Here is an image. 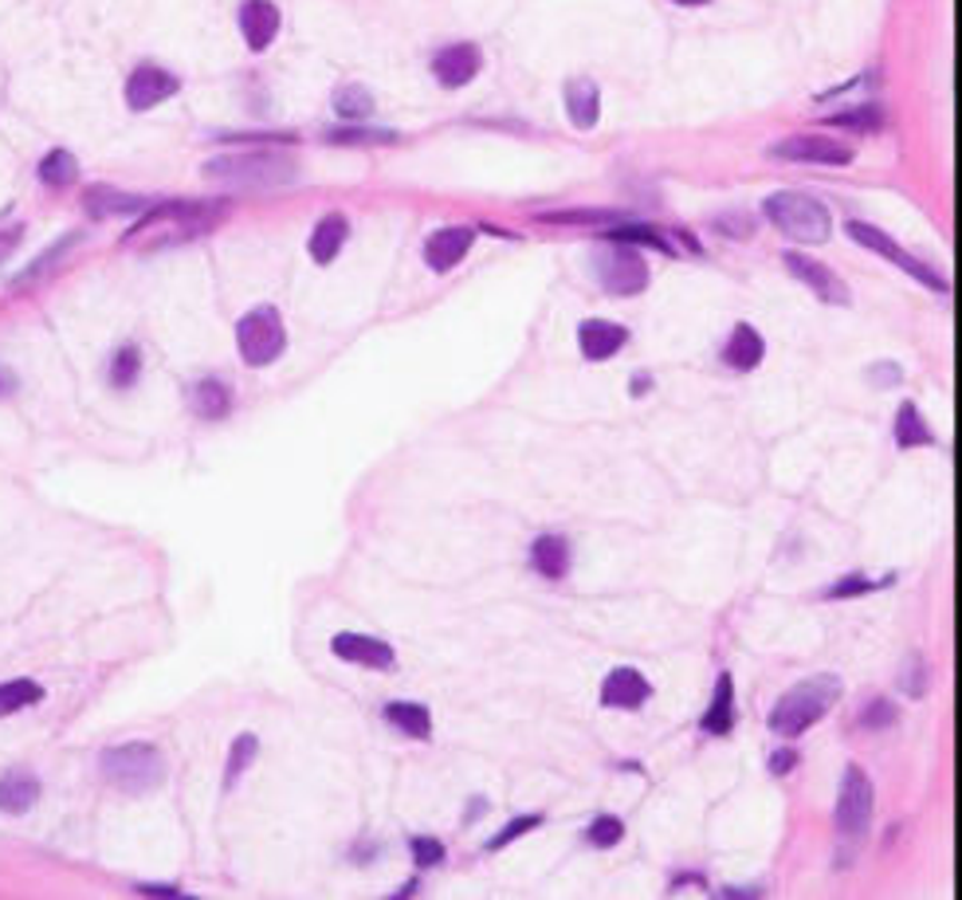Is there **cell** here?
<instances>
[{
	"instance_id": "6da1fadb",
	"label": "cell",
	"mask_w": 962,
	"mask_h": 900,
	"mask_svg": "<svg viewBox=\"0 0 962 900\" xmlns=\"http://www.w3.org/2000/svg\"><path fill=\"white\" fill-rule=\"evenodd\" d=\"M837 701H841V676L833 673L805 676V681H797L794 688H786L778 696V704L770 712V732L782 735V740H797L813 724H822Z\"/></svg>"
},
{
	"instance_id": "7a4b0ae2",
	"label": "cell",
	"mask_w": 962,
	"mask_h": 900,
	"mask_svg": "<svg viewBox=\"0 0 962 900\" xmlns=\"http://www.w3.org/2000/svg\"><path fill=\"white\" fill-rule=\"evenodd\" d=\"M295 162L287 154H267V150H248V154H220V158L205 162V177L225 189H279V185L295 182Z\"/></svg>"
},
{
	"instance_id": "3957f363",
	"label": "cell",
	"mask_w": 962,
	"mask_h": 900,
	"mask_svg": "<svg viewBox=\"0 0 962 900\" xmlns=\"http://www.w3.org/2000/svg\"><path fill=\"white\" fill-rule=\"evenodd\" d=\"M763 213L794 244H825L833 236V213L822 200L797 189H778L763 200Z\"/></svg>"
},
{
	"instance_id": "277c9868",
	"label": "cell",
	"mask_w": 962,
	"mask_h": 900,
	"mask_svg": "<svg viewBox=\"0 0 962 900\" xmlns=\"http://www.w3.org/2000/svg\"><path fill=\"white\" fill-rule=\"evenodd\" d=\"M99 767L118 791L130 794L154 791V786L166 783V759L154 743H118V747L102 751Z\"/></svg>"
},
{
	"instance_id": "5b68a950",
	"label": "cell",
	"mask_w": 962,
	"mask_h": 900,
	"mask_svg": "<svg viewBox=\"0 0 962 900\" xmlns=\"http://www.w3.org/2000/svg\"><path fill=\"white\" fill-rule=\"evenodd\" d=\"M593 272L609 295H640L648 287V264L637 252V244L606 241L593 252Z\"/></svg>"
},
{
	"instance_id": "8992f818",
	"label": "cell",
	"mask_w": 962,
	"mask_h": 900,
	"mask_svg": "<svg viewBox=\"0 0 962 900\" xmlns=\"http://www.w3.org/2000/svg\"><path fill=\"white\" fill-rule=\"evenodd\" d=\"M236 346L248 366H272L287 346V331L275 307H256L236 323Z\"/></svg>"
},
{
	"instance_id": "52a82bcc",
	"label": "cell",
	"mask_w": 962,
	"mask_h": 900,
	"mask_svg": "<svg viewBox=\"0 0 962 900\" xmlns=\"http://www.w3.org/2000/svg\"><path fill=\"white\" fill-rule=\"evenodd\" d=\"M845 233H848V241H856V244H861V248L876 252V256H884L892 267H900V272H907V275H912V280H915V284L931 287V292H951V284H946V280L935 272V267H927V264H923V260H915L907 248H900V244L892 241V236H887L884 228L864 225V221H848Z\"/></svg>"
},
{
	"instance_id": "ba28073f",
	"label": "cell",
	"mask_w": 962,
	"mask_h": 900,
	"mask_svg": "<svg viewBox=\"0 0 962 900\" xmlns=\"http://www.w3.org/2000/svg\"><path fill=\"white\" fill-rule=\"evenodd\" d=\"M872 810H876V786H872L868 771L848 763L845 779H841V794H837V830L848 838V842H861L872 825Z\"/></svg>"
},
{
	"instance_id": "9c48e42d",
	"label": "cell",
	"mask_w": 962,
	"mask_h": 900,
	"mask_svg": "<svg viewBox=\"0 0 962 900\" xmlns=\"http://www.w3.org/2000/svg\"><path fill=\"white\" fill-rule=\"evenodd\" d=\"M770 158L802 162V166H848L853 150L837 138H825V134H789L770 146Z\"/></svg>"
},
{
	"instance_id": "30bf717a",
	"label": "cell",
	"mask_w": 962,
	"mask_h": 900,
	"mask_svg": "<svg viewBox=\"0 0 962 900\" xmlns=\"http://www.w3.org/2000/svg\"><path fill=\"white\" fill-rule=\"evenodd\" d=\"M782 264L789 267V275H794L797 284H805L817 300L830 303V307H848V303H853V292L845 287V280H841L833 267H825L822 260L805 256V252H786Z\"/></svg>"
},
{
	"instance_id": "8fae6325",
	"label": "cell",
	"mask_w": 962,
	"mask_h": 900,
	"mask_svg": "<svg viewBox=\"0 0 962 900\" xmlns=\"http://www.w3.org/2000/svg\"><path fill=\"white\" fill-rule=\"evenodd\" d=\"M177 87H181L177 76H169V71H161V67H154V63H141L138 71L126 79V107L150 110V107H158V102L174 99Z\"/></svg>"
},
{
	"instance_id": "7c38bea8",
	"label": "cell",
	"mask_w": 962,
	"mask_h": 900,
	"mask_svg": "<svg viewBox=\"0 0 962 900\" xmlns=\"http://www.w3.org/2000/svg\"><path fill=\"white\" fill-rule=\"evenodd\" d=\"M483 56L475 43H452V48L436 51V59H432V76H436L440 87H464L475 79V71H480Z\"/></svg>"
},
{
	"instance_id": "4fadbf2b",
	"label": "cell",
	"mask_w": 962,
	"mask_h": 900,
	"mask_svg": "<svg viewBox=\"0 0 962 900\" xmlns=\"http://www.w3.org/2000/svg\"><path fill=\"white\" fill-rule=\"evenodd\" d=\"M629 342V331L621 323H609V319H586L578 326V346L589 362H606Z\"/></svg>"
},
{
	"instance_id": "5bb4252c",
	"label": "cell",
	"mask_w": 962,
	"mask_h": 900,
	"mask_svg": "<svg viewBox=\"0 0 962 900\" xmlns=\"http://www.w3.org/2000/svg\"><path fill=\"white\" fill-rule=\"evenodd\" d=\"M472 244H475L472 228H440V233H432L429 244H424V264H429L432 272H449V267H457L460 260L472 252Z\"/></svg>"
},
{
	"instance_id": "9a60e30c",
	"label": "cell",
	"mask_w": 962,
	"mask_h": 900,
	"mask_svg": "<svg viewBox=\"0 0 962 900\" xmlns=\"http://www.w3.org/2000/svg\"><path fill=\"white\" fill-rule=\"evenodd\" d=\"M240 32H244V43H248L252 51L272 48V40L279 36V9H275L272 0H244Z\"/></svg>"
},
{
	"instance_id": "2e32d148",
	"label": "cell",
	"mask_w": 962,
	"mask_h": 900,
	"mask_svg": "<svg viewBox=\"0 0 962 900\" xmlns=\"http://www.w3.org/2000/svg\"><path fill=\"white\" fill-rule=\"evenodd\" d=\"M652 696V684L637 673V668H613L601 684V704L606 708H640Z\"/></svg>"
},
{
	"instance_id": "e0dca14e",
	"label": "cell",
	"mask_w": 962,
	"mask_h": 900,
	"mask_svg": "<svg viewBox=\"0 0 962 900\" xmlns=\"http://www.w3.org/2000/svg\"><path fill=\"white\" fill-rule=\"evenodd\" d=\"M334 657L350 661V665H365V668H393V649L385 642H374V637L362 634H338L331 642Z\"/></svg>"
},
{
	"instance_id": "ac0fdd59",
	"label": "cell",
	"mask_w": 962,
	"mask_h": 900,
	"mask_svg": "<svg viewBox=\"0 0 962 900\" xmlns=\"http://www.w3.org/2000/svg\"><path fill=\"white\" fill-rule=\"evenodd\" d=\"M84 209L91 217L107 221V217H134V213L146 209V200L138 193H122V189H110V185H95V189L84 193Z\"/></svg>"
},
{
	"instance_id": "d6986e66",
	"label": "cell",
	"mask_w": 962,
	"mask_h": 900,
	"mask_svg": "<svg viewBox=\"0 0 962 900\" xmlns=\"http://www.w3.org/2000/svg\"><path fill=\"white\" fill-rule=\"evenodd\" d=\"M763 354H766V342L750 323H738L735 331H730L727 346H723V362H727L730 370H743V374L755 370L758 362H763Z\"/></svg>"
},
{
	"instance_id": "ffe728a7",
	"label": "cell",
	"mask_w": 962,
	"mask_h": 900,
	"mask_svg": "<svg viewBox=\"0 0 962 900\" xmlns=\"http://www.w3.org/2000/svg\"><path fill=\"white\" fill-rule=\"evenodd\" d=\"M730 727H735V681H730V673H719L711 704H707V712H704V732L727 735Z\"/></svg>"
},
{
	"instance_id": "44dd1931",
	"label": "cell",
	"mask_w": 962,
	"mask_h": 900,
	"mask_svg": "<svg viewBox=\"0 0 962 900\" xmlns=\"http://www.w3.org/2000/svg\"><path fill=\"white\" fill-rule=\"evenodd\" d=\"M40 799V779L28 775V771H9L0 779V810L4 814H24Z\"/></svg>"
},
{
	"instance_id": "7402d4cb",
	"label": "cell",
	"mask_w": 962,
	"mask_h": 900,
	"mask_svg": "<svg viewBox=\"0 0 962 900\" xmlns=\"http://www.w3.org/2000/svg\"><path fill=\"white\" fill-rule=\"evenodd\" d=\"M566 115H570V123L578 126V130H589L601 115L598 87L589 84V79H573V84H566Z\"/></svg>"
},
{
	"instance_id": "603a6c76",
	"label": "cell",
	"mask_w": 962,
	"mask_h": 900,
	"mask_svg": "<svg viewBox=\"0 0 962 900\" xmlns=\"http://www.w3.org/2000/svg\"><path fill=\"white\" fill-rule=\"evenodd\" d=\"M531 567L542 578H562L570 570V542L562 535H539L531 547Z\"/></svg>"
},
{
	"instance_id": "cb8c5ba5",
	"label": "cell",
	"mask_w": 962,
	"mask_h": 900,
	"mask_svg": "<svg viewBox=\"0 0 962 900\" xmlns=\"http://www.w3.org/2000/svg\"><path fill=\"white\" fill-rule=\"evenodd\" d=\"M189 409L197 413V418L205 421H220L233 409V393H228L225 382H216V378H205V382L193 385L189 393Z\"/></svg>"
},
{
	"instance_id": "d4e9b609",
	"label": "cell",
	"mask_w": 962,
	"mask_h": 900,
	"mask_svg": "<svg viewBox=\"0 0 962 900\" xmlns=\"http://www.w3.org/2000/svg\"><path fill=\"white\" fill-rule=\"evenodd\" d=\"M346 236H350L346 217H342V213H331V217L318 221V228L311 233V256H315L318 264H331L342 252V244H346Z\"/></svg>"
},
{
	"instance_id": "484cf974",
	"label": "cell",
	"mask_w": 962,
	"mask_h": 900,
	"mask_svg": "<svg viewBox=\"0 0 962 900\" xmlns=\"http://www.w3.org/2000/svg\"><path fill=\"white\" fill-rule=\"evenodd\" d=\"M896 444L900 449H923V444H935V433H931V425L923 421L920 409H915V401H900Z\"/></svg>"
},
{
	"instance_id": "4316f807",
	"label": "cell",
	"mask_w": 962,
	"mask_h": 900,
	"mask_svg": "<svg viewBox=\"0 0 962 900\" xmlns=\"http://www.w3.org/2000/svg\"><path fill=\"white\" fill-rule=\"evenodd\" d=\"M385 720H390L393 727H401L405 735H413V740H429L432 735V716L424 704H385Z\"/></svg>"
},
{
	"instance_id": "83f0119b",
	"label": "cell",
	"mask_w": 962,
	"mask_h": 900,
	"mask_svg": "<svg viewBox=\"0 0 962 900\" xmlns=\"http://www.w3.org/2000/svg\"><path fill=\"white\" fill-rule=\"evenodd\" d=\"M79 244V233H71V236H59L56 244H51L48 252H43L40 260H32V264L24 267V272L17 275V287H28V284H40V280H48V272L51 267L59 264V260L63 256H71V248H76Z\"/></svg>"
},
{
	"instance_id": "f1b7e54d",
	"label": "cell",
	"mask_w": 962,
	"mask_h": 900,
	"mask_svg": "<svg viewBox=\"0 0 962 900\" xmlns=\"http://www.w3.org/2000/svg\"><path fill=\"white\" fill-rule=\"evenodd\" d=\"M326 143L334 146H382V143H397V134L382 130V126H334L326 130Z\"/></svg>"
},
{
	"instance_id": "f546056e",
	"label": "cell",
	"mask_w": 962,
	"mask_h": 900,
	"mask_svg": "<svg viewBox=\"0 0 962 900\" xmlns=\"http://www.w3.org/2000/svg\"><path fill=\"white\" fill-rule=\"evenodd\" d=\"M334 110H338V118H346V123H362V118L374 115V95L357 84H346L334 91Z\"/></svg>"
},
{
	"instance_id": "4dcf8cb0",
	"label": "cell",
	"mask_w": 962,
	"mask_h": 900,
	"mask_svg": "<svg viewBox=\"0 0 962 900\" xmlns=\"http://www.w3.org/2000/svg\"><path fill=\"white\" fill-rule=\"evenodd\" d=\"M43 696V688L36 681H28V676H20V681H4L0 684V716H12V712L28 708V704H36Z\"/></svg>"
},
{
	"instance_id": "1f68e13d",
	"label": "cell",
	"mask_w": 962,
	"mask_h": 900,
	"mask_svg": "<svg viewBox=\"0 0 962 900\" xmlns=\"http://www.w3.org/2000/svg\"><path fill=\"white\" fill-rule=\"evenodd\" d=\"M79 177V162L71 158L67 150H51L48 158L40 162V182L51 185V189H63Z\"/></svg>"
},
{
	"instance_id": "d6a6232c",
	"label": "cell",
	"mask_w": 962,
	"mask_h": 900,
	"mask_svg": "<svg viewBox=\"0 0 962 900\" xmlns=\"http://www.w3.org/2000/svg\"><path fill=\"white\" fill-rule=\"evenodd\" d=\"M606 241H621V244H645V248L668 252V256H673V244L664 241V236L656 233V228H648V225H617V228H609V233H606Z\"/></svg>"
},
{
	"instance_id": "836d02e7",
	"label": "cell",
	"mask_w": 962,
	"mask_h": 900,
	"mask_svg": "<svg viewBox=\"0 0 962 900\" xmlns=\"http://www.w3.org/2000/svg\"><path fill=\"white\" fill-rule=\"evenodd\" d=\"M256 751H259L256 735H240V740L233 743V751H228V767H225V786H236V779L248 771V763L256 759Z\"/></svg>"
},
{
	"instance_id": "e575fe53",
	"label": "cell",
	"mask_w": 962,
	"mask_h": 900,
	"mask_svg": "<svg viewBox=\"0 0 962 900\" xmlns=\"http://www.w3.org/2000/svg\"><path fill=\"white\" fill-rule=\"evenodd\" d=\"M586 838H589V845H598V850H613V845L625 838V822H621V818H613V814H601V818H593V822H589Z\"/></svg>"
},
{
	"instance_id": "d590c367",
	"label": "cell",
	"mask_w": 962,
	"mask_h": 900,
	"mask_svg": "<svg viewBox=\"0 0 962 900\" xmlns=\"http://www.w3.org/2000/svg\"><path fill=\"white\" fill-rule=\"evenodd\" d=\"M138 366H141L138 346H118L115 362H110V382H115V385H130L134 378H138Z\"/></svg>"
},
{
	"instance_id": "8d00e7d4",
	"label": "cell",
	"mask_w": 962,
	"mask_h": 900,
	"mask_svg": "<svg viewBox=\"0 0 962 900\" xmlns=\"http://www.w3.org/2000/svg\"><path fill=\"white\" fill-rule=\"evenodd\" d=\"M542 825V814H523V818H511V822L503 825V830H499L495 838H491L488 842V850H503V845H511L514 838H523V834H531V830H539Z\"/></svg>"
},
{
	"instance_id": "74e56055",
	"label": "cell",
	"mask_w": 962,
	"mask_h": 900,
	"mask_svg": "<svg viewBox=\"0 0 962 900\" xmlns=\"http://www.w3.org/2000/svg\"><path fill=\"white\" fill-rule=\"evenodd\" d=\"M830 126H845V130H880V110L876 107H861V110H841V115L830 118Z\"/></svg>"
},
{
	"instance_id": "f35d334b",
	"label": "cell",
	"mask_w": 962,
	"mask_h": 900,
	"mask_svg": "<svg viewBox=\"0 0 962 900\" xmlns=\"http://www.w3.org/2000/svg\"><path fill=\"white\" fill-rule=\"evenodd\" d=\"M892 583V575L887 578H845V583H837V586H830V590H825V598H856V594H872V590H880V586H887Z\"/></svg>"
},
{
	"instance_id": "ab89813d",
	"label": "cell",
	"mask_w": 962,
	"mask_h": 900,
	"mask_svg": "<svg viewBox=\"0 0 962 900\" xmlns=\"http://www.w3.org/2000/svg\"><path fill=\"white\" fill-rule=\"evenodd\" d=\"M409 850H413V861L421 869H432L436 861H444V842H436V838H429V834L413 838V842H409Z\"/></svg>"
},
{
	"instance_id": "60d3db41",
	"label": "cell",
	"mask_w": 962,
	"mask_h": 900,
	"mask_svg": "<svg viewBox=\"0 0 962 900\" xmlns=\"http://www.w3.org/2000/svg\"><path fill=\"white\" fill-rule=\"evenodd\" d=\"M887 724H896V704H892V701H872L868 708H864V716H861V727H872V732H876V727H887Z\"/></svg>"
},
{
	"instance_id": "b9f144b4",
	"label": "cell",
	"mask_w": 962,
	"mask_h": 900,
	"mask_svg": "<svg viewBox=\"0 0 962 900\" xmlns=\"http://www.w3.org/2000/svg\"><path fill=\"white\" fill-rule=\"evenodd\" d=\"M542 221H550V225H601V221H621L617 213H547Z\"/></svg>"
},
{
	"instance_id": "7bdbcfd3",
	"label": "cell",
	"mask_w": 962,
	"mask_h": 900,
	"mask_svg": "<svg viewBox=\"0 0 962 900\" xmlns=\"http://www.w3.org/2000/svg\"><path fill=\"white\" fill-rule=\"evenodd\" d=\"M794 763H797L794 751H774V755H770V771H774V775H786V771L794 767Z\"/></svg>"
},
{
	"instance_id": "ee69618b",
	"label": "cell",
	"mask_w": 962,
	"mask_h": 900,
	"mask_svg": "<svg viewBox=\"0 0 962 900\" xmlns=\"http://www.w3.org/2000/svg\"><path fill=\"white\" fill-rule=\"evenodd\" d=\"M17 241H20V228H12V233H4V236H0V260H4V256H9L12 248H17Z\"/></svg>"
},
{
	"instance_id": "f6af8a7d",
	"label": "cell",
	"mask_w": 962,
	"mask_h": 900,
	"mask_svg": "<svg viewBox=\"0 0 962 900\" xmlns=\"http://www.w3.org/2000/svg\"><path fill=\"white\" fill-rule=\"evenodd\" d=\"M141 892H154V897H177V889H161V884H146Z\"/></svg>"
},
{
	"instance_id": "bcb514c9",
	"label": "cell",
	"mask_w": 962,
	"mask_h": 900,
	"mask_svg": "<svg viewBox=\"0 0 962 900\" xmlns=\"http://www.w3.org/2000/svg\"><path fill=\"white\" fill-rule=\"evenodd\" d=\"M673 4H684V9H699V4H707V0H673Z\"/></svg>"
},
{
	"instance_id": "7dc6e473",
	"label": "cell",
	"mask_w": 962,
	"mask_h": 900,
	"mask_svg": "<svg viewBox=\"0 0 962 900\" xmlns=\"http://www.w3.org/2000/svg\"><path fill=\"white\" fill-rule=\"evenodd\" d=\"M12 385H17V382H12L9 374H0V393H4V390H12Z\"/></svg>"
}]
</instances>
